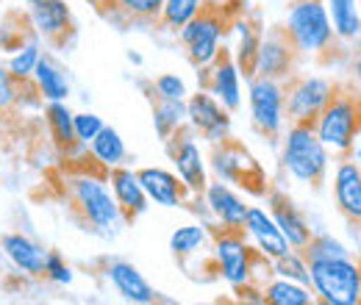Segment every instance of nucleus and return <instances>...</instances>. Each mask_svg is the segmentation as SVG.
<instances>
[{"label": "nucleus", "instance_id": "f257e3e1", "mask_svg": "<svg viewBox=\"0 0 361 305\" xmlns=\"http://www.w3.org/2000/svg\"><path fill=\"white\" fill-rule=\"evenodd\" d=\"M106 175L73 170L64 178V192H67L73 217L84 225V230L100 233V236H114L117 225H126V222H123V211L111 194Z\"/></svg>", "mask_w": 361, "mask_h": 305}, {"label": "nucleus", "instance_id": "f03ea898", "mask_svg": "<svg viewBox=\"0 0 361 305\" xmlns=\"http://www.w3.org/2000/svg\"><path fill=\"white\" fill-rule=\"evenodd\" d=\"M212 263L214 272L226 280L231 289L239 286H259V275H272V261L262 256L247 239L245 230H231V228H214L212 233Z\"/></svg>", "mask_w": 361, "mask_h": 305}, {"label": "nucleus", "instance_id": "7ed1b4c3", "mask_svg": "<svg viewBox=\"0 0 361 305\" xmlns=\"http://www.w3.org/2000/svg\"><path fill=\"white\" fill-rule=\"evenodd\" d=\"M314 131L328 150L350 156L361 133V89L353 84H336L331 100L314 120Z\"/></svg>", "mask_w": 361, "mask_h": 305}, {"label": "nucleus", "instance_id": "20e7f679", "mask_svg": "<svg viewBox=\"0 0 361 305\" xmlns=\"http://www.w3.org/2000/svg\"><path fill=\"white\" fill-rule=\"evenodd\" d=\"M283 31L289 42L295 44V50L300 53V58L331 61L336 34H334L325 0H295L286 11Z\"/></svg>", "mask_w": 361, "mask_h": 305}, {"label": "nucleus", "instance_id": "39448f33", "mask_svg": "<svg viewBox=\"0 0 361 305\" xmlns=\"http://www.w3.org/2000/svg\"><path fill=\"white\" fill-rule=\"evenodd\" d=\"M328 147L319 142L312 123H292L289 131L283 133L281 147V167L283 173L312 189H319L328 175Z\"/></svg>", "mask_w": 361, "mask_h": 305}, {"label": "nucleus", "instance_id": "423d86ee", "mask_svg": "<svg viewBox=\"0 0 361 305\" xmlns=\"http://www.w3.org/2000/svg\"><path fill=\"white\" fill-rule=\"evenodd\" d=\"M236 17H231L226 6L206 3L183 28L178 31L180 44L186 47V58L192 67H206L217 58V53L226 44L228 28L233 25Z\"/></svg>", "mask_w": 361, "mask_h": 305}, {"label": "nucleus", "instance_id": "0eeeda50", "mask_svg": "<svg viewBox=\"0 0 361 305\" xmlns=\"http://www.w3.org/2000/svg\"><path fill=\"white\" fill-rule=\"evenodd\" d=\"M209 167L212 173L217 175V180L233 183L239 189H245L253 197H264L270 183H267V173L264 167L256 161V156L233 136H228L223 142L212 144L209 153Z\"/></svg>", "mask_w": 361, "mask_h": 305}, {"label": "nucleus", "instance_id": "6e6552de", "mask_svg": "<svg viewBox=\"0 0 361 305\" xmlns=\"http://www.w3.org/2000/svg\"><path fill=\"white\" fill-rule=\"evenodd\" d=\"M314 297L325 305H359L361 303V259H319L309 261Z\"/></svg>", "mask_w": 361, "mask_h": 305}, {"label": "nucleus", "instance_id": "1a4fd4ad", "mask_svg": "<svg viewBox=\"0 0 361 305\" xmlns=\"http://www.w3.org/2000/svg\"><path fill=\"white\" fill-rule=\"evenodd\" d=\"M247 103H250V125L267 139H278L286 123L283 81L264 75L247 78Z\"/></svg>", "mask_w": 361, "mask_h": 305}, {"label": "nucleus", "instance_id": "9d476101", "mask_svg": "<svg viewBox=\"0 0 361 305\" xmlns=\"http://www.w3.org/2000/svg\"><path fill=\"white\" fill-rule=\"evenodd\" d=\"M334 81L322 75H300L295 73L289 81H283V94H286V117L289 123H312L319 117L325 103L334 94Z\"/></svg>", "mask_w": 361, "mask_h": 305}, {"label": "nucleus", "instance_id": "9b49d317", "mask_svg": "<svg viewBox=\"0 0 361 305\" xmlns=\"http://www.w3.org/2000/svg\"><path fill=\"white\" fill-rule=\"evenodd\" d=\"M164 150L176 167V175L189 186L192 194H203L209 175H206V158L200 153L197 144V133L189 128V123H183L178 131H173L164 139Z\"/></svg>", "mask_w": 361, "mask_h": 305}, {"label": "nucleus", "instance_id": "f8f14e48", "mask_svg": "<svg viewBox=\"0 0 361 305\" xmlns=\"http://www.w3.org/2000/svg\"><path fill=\"white\" fill-rule=\"evenodd\" d=\"M186 123L189 128L197 133L200 139H206L209 144L223 142L231 136V111L206 89H197L195 94L186 97Z\"/></svg>", "mask_w": 361, "mask_h": 305}, {"label": "nucleus", "instance_id": "ddd939ff", "mask_svg": "<svg viewBox=\"0 0 361 305\" xmlns=\"http://www.w3.org/2000/svg\"><path fill=\"white\" fill-rule=\"evenodd\" d=\"M197 84H200V89L212 92L231 114L239 111V106H242V73H239V67H236V61H233L226 44L212 64L197 67Z\"/></svg>", "mask_w": 361, "mask_h": 305}, {"label": "nucleus", "instance_id": "4468645a", "mask_svg": "<svg viewBox=\"0 0 361 305\" xmlns=\"http://www.w3.org/2000/svg\"><path fill=\"white\" fill-rule=\"evenodd\" d=\"M300 64V53L295 50V44L289 42L283 25L281 28H270L262 44H259V56H256V73L253 75H264V78H275V81H289L298 73Z\"/></svg>", "mask_w": 361, "mask_h": 305}, {"label": "nucleus", "instance_id": "2eb2a0df", "mask_svg": "<svg viewBox=\"0 0 361 305\" xmlns=\"http://www.w3.org/2000/svg\"><path fill=\"white\" fill-rule=\"evenodd\" d=\"M31 25L53 47H67V42L75 37V20L67 0H39L28 8Z\"/></svg>", "mask_w": 361, "mask_h": 305}, {"label": "nucleus", "instance_id": "dca6fc26", "mask_svg": "<svg viewBox=\"0 0 361 305\" xmlns=\"http://www.w3.org/2000/svg\"><path fill=\"white\" fill-rule=\"evenodd\" d=\"M264 197H267V211H270V217L275 219V225L281 228V233L286 236L289 247H292V250H303V247L309 244V239H312L314 230H312L309 219L300 214L298 203H295L283 189H278V186H270Z\"/></svg>", "mask_w": 361, "mask_h": 305}, {"label": "nucleus", "instance_id": "f3484780", "mask_svg": "<svg viewBox=\"0 0 361 305\" xmlns=\"http://www.w3.org/2000/svg\"><path fill=\"white\" fill-rule=\"evenodd\" d=\"M136 178L142 183L147 200L161 208H186L195 197L178 175L164 170V167H142V170H136Z\"/></svg>", "mask_w": 361, "mask_h": 305}, {"label": "nucleus", "instance_id": "a211bd4d", "mask_svg": "<svg viewBox=\"0 0 361 305\" xmlns=\"http://www.w3.org/2000/svg\"><path fill=\"white\" fill-rule=\"evenodd\" d=\"M103 275L109 278V283L114 286V292H117L126 303L153 305L156 300H159V292L145 280V275H142L131 261H123V259H106V263H103Z\"/></svg>", "mask_w": 361, "mask_h": 305}, {"label": "nucleus", "instance_id": "6ab92c4d", "mask_svg": "<svg viewBox=\"0 0 361 305\" xmlns=\"http://www.w3.org/2000/svg\"><path fill=\"white\" fill-rule=\"evenodd\" d=\"M334 200L339 214L361 228V164L353 156H342L334 173Z\"/></svg>", "mask_w": 361, "mask_h": 305}, {"label": "nucleus", "instance_id": "aec40b11", "mask_svg": "<svg viewBox=\"0 0 361 305\" xmlns=\"http://www.w3.org/2000/svg\"><path fill=\"white\" fill-rule=\"evenodd\" d=\"M106 180H109L111 194H114V200H117V206L123 211V222L134 225L136 219L150 208V200H147V194H145V189H142V183L136 178V170L126 167V164L111 167Z\"/></svg>", "mask_w": 361, "mask_h": 305}, {"label": "nucleus", "instance_id": "412c9836", "mask_svg": "<svg viewBox=\"0 0 361 305\" xmlns=\"http://www.w3.org/2000/svg\"><path fill=\"white\" fill-rule=\"evenodd\" d=\"M0 250L17 272H23L28 278H45L47 250L42 244H37L31 236H25L20 230L0 233Z\"/></svg>", "mask_w": 361, "mask_h": 305}, {"label": "nucleus", "instance_id": "4be33fe9", "mask_svg": "<svg viewBox=\"0 0 361 305\" xmlns=\"http://www.w3.org/2000/svg\"><path fill=\"white\" fill-rule=\"evenodd\" d=\"M242 230L253 239V247H256L262 256H267L270 261L292 250L289 242H286V236L281 233V228H278L275 219L270 217V211L262 208V206H247V217H245Z\"/></svg>", "mask_w": 361, "mask_h": 305}, {"label": "nucleus", "instance_id": "5701e85b", "mask_svg": "<svg viewBox=\"0 0 361 305\" xmlns=\"http://www.w3.org/2000/svg\"><path fill=\"white\" fill-rule=\"evenodd\" d=\"M203 203L209 206V214L214 217L220 228L242 230L245 217H247V206L226 180H209L203 189Z\"/></svg>", "mask_w": 361, "mask_h": 305}, {"label": "nucleus", "instance_id": "b1692460", "mask_svg": "<svg viewBox=\"0 0 361 305\" xmlns=\"http://www.w3.org/2000/svg\"><path fill=\"white\" fill-rule=\"evenodd\" d=\"M233 28H236V50H231L242 78H253L256 73V56H259V44H262V25L259 20H247V17H236L233 20Z\"/></svg>", "mask_w": 361, "mask_h": 305}, {"label": "nucleus", "instance_id": "393cba45", "mask_svg": "<svg viewBox=\"0 0 361 305\" xmlns=\"http://www.w3.org/2000/svg\"><path fill=\"white\" fill-rule=\"evenodd\" d=\"M73 108L67 106V100H50L45 106V123L50 139L56 144V150L61 156H70L81 147V142L75 139V125H73Z\"/></svg>", "mask_w": 361, "mask_h": 305}, {"label": "nucleus", "instance_id": "a878e982", "mask_svg": "<svg viewBox=\"0 0 361 305\" xmlns=\"http://www.w3.org/2000/svg\"><path fill=\"white\" fill-rule=\"evenodd\" d=\"M31 81H34V87L39 92V97H42V103H50V100H67L70 97V81H67V75H64V70H61V64L42 50V56H39V61H37V70H34V75H31Z\"/></svg>", "mask_w": 361, "mask_h": 305}, {"label": "nucleus", "instance_id": "bb28decb", "mask_svg": "<svg viewBox=\"0 0 361 305\" xmlns=\"http://www.w3.org/2000/svg\"><path fill=\"white\" fill-rule=\"evenodd\" d=\"M336 39L353 42L361 34V0H325Z\"/></svg>", "mask_w": 361, "mask_h": 305}, {"label": "nucleus", "instance_id": "cd10ccee", "mask_svg": "<svg viewBox=\"0 0 361 305\" xmlns=\"http://www.w3.org/2000/svg\"><path fill=\"white\" fill-rule=\"evenodd\" d=\"M164 0H114V6L103 14L109 23L131 25V23H159Z\"/></svg>", "mask_w": 361, "mask_h": 305}, {"label": "nucleus", "instance_id": "c85d7f7f", "mask_svg": "<svg viewBox=\"0 0 361 305\" xmlns=\"http://www.w3.org/2000/svg\"><path fill=\"white\" fill-rule=\"evenodd\" d=\"M314 289L286 280V278H272L267 283H262V303L267 305H309L314 303Z\"/></svg>", "mask_w": 361, "mask_h": 305}, {"label": "nucleus", "instance_id": "c756f323", "mask_svg": "<svg viewBox=\"0 0 361 305\" xmlns=\"http://www.w3.org/2000/svg\"><path fill=\"white\" fill-rule=\"evenodd\" d=\"M90 153L97 158V164H100V167H106V170L120 167V164H126V158H128L126 139L120 136V131H117V128H111V125H103V128H100V133L92 139Z\"/></svg>", "mask_w": 361, "mask_h": 305}, {"label": "nucleus", "instance_id": "7c9ffc66", "mask_svg": "<svg viewBox=\"0 0 361 305\" xmlns=\"http://www.w3.org/2000/svg\"><path fill=\"white\" fill-rule=\"evenodd\" d=\"M153 100V128L159 133V139L164 142L173 131H178L186 123V100H167V97H156Z\"/></svg>", "mask_w": 361, "mask_h": 305}, {"label": "nucleus", "instance_id": "2f4dec72", "mask_svg": "<svg viewBox=\"0 0 361 305\" xmlns=\"http://www.w3.org/2000/svg\"><path fill=\"white\" fill-rule=\"evenodd\" d=\"M209 242H212V233L206 225H183V228H176V233L170 236V250L178 261H186L203 253Z\"/></svg>", "mask_w": 361, "mask_h": 305}, {"label": "nucleus", "instance_id": "473e14b6", "mask_svg": "<svg viewBox=\"0 0 361 305\" xmlns=\"http://www.w3.org/2000/svg\"><path fill=\"white\" fill-rule=\"evenodd\" d=\"M39 56H42V39H39V37L31 39V42H25L23 47H17V50L11 53V58L6 61L8 73L14 75V81H31Z\"/></svg>", "mask_w": 361, "mask_h": 305}, {"label": "nucleus", "instance_id": "72a5a7b5", "mask_svg": "<svg viewBox=\"0 0 361 305\" xmlns=\"http://www.w3.org/2000/svg\"><path fill=\"white\" fill-rule=\"evenodd\" d=\"M206 6V0H164V8H161V17H159V25L164 31H176L180 28Z\"/></svg>", "mask_w": 361, "mask_h": 305}, {"label": "nucleus", "instance_id": "f704fd0d", "mask_svg": "<svg viewBox=\"0 0 361 305\" xmlns=\"http://www.w3.org/2000/svg\"><path fill=\"white\" fill-rule=\"evenodd\" d=\"M300 256L309 261H319V259H345V256H353L339 239H334L331 233H312L309 244L300 250Z\"/></svg>", "mask_w": 361, "mask_h": 305}, {"label": "nucleus", "instance_id": "c9c22d12", "mask_svg": "<svg viewBox=\"0 0 361 305\" xmlns=\"http://www.w3.org/2000/svg\"><path fill=\"white\" fill-rule=\"evenodd\" d=\"M272 275L286 278V280H295V283H303V286H312L309 263L300 256V250H289V253L272 259Z\"/></svg>", "mask_w": 361, "mask_h": 305}, {"label": "nucleus", "instance_id": "e433bc0d", "mask_svg": "<svg viewBox=\"0 0 361 305\" xmlns=\"http://www.w3.org/2000/svg\"><path fill=\"white\" fill-rule=\"evenodd\" d=\"M147 94H156V97H167V100H186L189 97V89L183 84V78L176 73H161L150 81Z\"/></svg>", "mask_w": 361, "mask_h": 305}, {"label": "nucleus", "instance_id": "4c0bfd02", "mask_svg": "<svg viewBox=\"0 0 361 305\" xmlns=\"http://www.w3.org/2000/svg\"><path fill=\"white\" fill-rule=\"evenodd\" d=\"M45 280L56 283V286H70L75 280L73 266L64 261V256L59 250H47L45 256Z\"/></svg>", "mask_w": 361, "mask_h": 305}, {"label": "nucleus", "instance_id": "58836bf2", "mask_svg": "<svg viewBox=\"0 0 361 305\" xmlns=\"http://www.w3.org/2000/svg\"><path fill=\"white\" fill-rule=\"evenodd\" d=\"M73 125H75V139L90 147V142L100 133V128L106 123L97 114H92V111H78V114H73Z\"/></svg>", "mask_w": 361, "mask_h": 305}, {"label": "nucleus", "instance_id": "ea45409f", "mask_svg": "<svg viewBox=\"0 0 361 305\" xmlns=\"http://www.w3.org/2000/svg\"><path fill=\"white\" fill-rule=\"evenodd\" d=\"M17 97H20V81H14V75L8 73L6 61H0V111L14 108Z\"/></svg>", "mask_w": 361, "mask_h": 305}, {"label": "nucleus", "instance_id": "a19ab883", "mask_svg": "<svg viewBox=\"0 0 361 305\" xmlns=\"http://www.w3.org/2000/svg\"><path fill=\"white\" fill-rule=\"evenodd\" d=\"M84 3H90L94 11H100V14H106L111 6H114V0H84Z\"/></svg>", "mask_w": 361, "mask_h": 305}, {"label": "nucleus", "instance_id": "79ce46f5", "mask_svg": "<svg viewBox=\"0 0 361 305\" xmlns=\"http://www.w3.org/2000/svg\"><path fill=\"white\" fill-rule=\"evenodd\" d=\"M128 61L139 67V64H142V56H139V53H134V50H128Z\"/></svg>", "mask_w": 361, "mask_h": 305}, {"label": "nucleus", "instance_id": "37998d69", "mask_svg": "<svg viewBox=\"0 0 361 305\" xmlns=\"http://www.w3.org/2000/svg\"><path fill=\"white\" fill-rule=\"evenodd\" d=\"M353 75H356V78L361 81V56L356 58V61H353Z\"/></svg>", "mask_w": 361, "mask_h": 305}, {"label": "nucleus", "instance_id": "c03bdc74", "mask_svg": "<svg viewBox=\"0 0 361 305\" xmlns=\"http://www.w3.org/2000/svg\"><path fill=\"white\" fill-rule=\"evenodd\" d=\"M23 3H25V6H34V3H39V0H23Z\"/></svg>", "mask_w": 361, "mask_h": 305}]
</instances>
